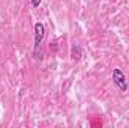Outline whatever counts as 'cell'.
Here are the masks:
<instances>
[{
	"label": "cell",
	"mask_w": 129,
	"mask_h": 128,
	"mask_svg": "<svg viewBox=\"0 0 129 128\" xmlns=\"http://www.w3.org/2000/svg\"><path fill=\"white\" fill-rule=\"evenodd\" d=\"M113 81H114V84H116L120 91H123V92L128 91V83H126L125 74H123L119 68H116V69L113 71Z\"/></svg>",
	"instance_id": "6da1fadb"
},
{
	"label": "cell",
	"mask_w": 129,
	"mask_h": 128,
	"mask_svg": "<svg viewBox=\"0 0 129 128\" xmlns=\"http://www.w3.org/2000/svg\"><path fill=\"white\" fill-rule=\"evenodd\" d=\"M44 33H45V27L42 23H36L35 24V51H38L42 39H44Z\"/></svg>",
	"instance_id": "7a4b0ae2"
},
{
	"label": "cell",
	"mask_w": 129,
	"mask_h": 128,
	"mask_svg": "<svg viewBox=\"0 0 129 128\" xmlns=\"http://www.w3.org/2000/svg\"><path fill=\"white\" fill-rule=\"evenodd\" d=\"M71 57H72V60H80V59H81V50H80V47H78L77 44H74V45H72Z\"/></svg>",
	"instance_id": "3957f363"
},
{
	"label": "cell",
	"mask_w": 129,
	"mask_h": 128,
	"mask_svg": "<svg viewBox=\"0 0 129 128\" xmlns=\"http://www.w3.org/2000/svg\"><path fill=\"white\" fill-rule=\"evenodd\" d=\"M41 2H42V0H32V5L36 8V6H39V5H41Z\"/></svg>",
	"instance_id": "277c9868"
}]
</instances>
